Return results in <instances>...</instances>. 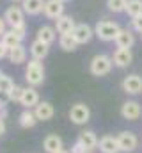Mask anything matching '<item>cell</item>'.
Here are the masks:
<instances>
[{
	"mask_svg": "<svg viewBox=\"0 0 142 153\" xmlns=\"http://www.w3.org/2000/svg\"><path fill=\"white\" fill-rule=\"evenodd\" d=\"M25 80L30 87H37L44 82V66L41 61L37 59H30L27 62V68H25Z\"/></svg>",
	"mask_w": 142,
	"mask_h": 153,
	"instance_id": "1",
	"label": "cell"
},
{
	"mask_svg": "<svg viewBox=\"0 0 142 153\" xmlns=\"http://www.w3.org/2000/svg\"><path fill=\"white\" fill-rule=\"evenodd\" d=\"M119 30H121L119 23L110 22V20H101L94 27V36H98L101 41H114L115 36L119 34Z\"/></svg>",
	"mask_w": 142,
	"mask_h": 153,
	"instance_id": "2",
	"label": "cell"
},
{
	"mask_svg": "<svg viewBox=\"0 0 142 153\" xmlns=\"http://www.w3.org/2000/svg\"><path fill=\"white\" fill-rule=\"evenodd\" d=\"M112 66H114L112 57H108L105 53H100V55L92 57V61L89 64V70L94 76H105L112 71Z\"/></svg>",
	"mask_w": 142,
	"mask_h": 153,
	"instance_id": "3",
	"label": "cell"
},
{
	"mask_svg": "<svg viewBox=\"0 0 142 153\" xmlns=\"http://www.w3.org/2000/svg\"><path fill=\"white\" fill-rule=\"evenodd\" d=\"M117 144H119V150H121V152L132 153V152L137 150V146H139V139H137V135H135L133 132L124 130V132L117 134Z\"/></svg>",
	"mask_w": 142,
	"mask_h": 153,
	"instance_id": "4",
	"label": "cell"
},
{
	"mask_svg": "<svg viewBox=\"0 0 142 153\" xmlns=\"http://www.w3.org/2000/svg\"><path fill=\"white\" fill-rule=\"evenodd\" d=\"M70 119L75 125H85L91 119V109L85 103H75L70 109Z\"/></svg>",
	"mask_w": 142,
	"mask_h": 153,
	"instance_id": "5",
	"label": "cell"
},
{
	"mask_svg": "<svg viewBox=\"0 0 142 153\" xmlns=\"http://www.w3.org/2000/svg\"><path fill=\"white\" fill-rule=\"evenodd\" d=\"M121 87L126 94H132V96H137L142 93V76L141 75H128L123 78L121 82Z\"/></svg>",
	"mask_w": 142,
	"mask_h": 153,
	"instance_id": "6",
	"label": "cell"
},
{
	"mask_svg": "<svg viewBox=\"0 0 142 153\" xmlns=\"http://www.w3.org/2000/svg\"><path fill=\"white\" fill-rule=\"evenodd\" d=\"M4 20L9 27H16V25H21L25 23V13L20 5H11L5 9L4 13Z\"/></svg>",
	"mask_w": 142,
	"mask_h": 153,
	"instance_id": "7",
	"label": "cell"
},
{
	"mask_svg": "<svg viewBox=\"0 0 142 153\" xmlns=\"http://www.w3.org/2000/svg\"><path fill=\"white\" fill-rule=\"evenodd\" d=\"M71 36L75 38V41L78 45H85V43H89L92 39L94 29L91 25H87V23H76L75 29H73V32H71Z\"/></svg>",
	"mask_w": 142,
	"mask_h": 153,
	"instance_id": "8",
	"label": "cell"
},
{
	"mask_svg": "<svg viewBox=\"0 0 142 153\" xmlns=\"http://www.w3.org/2000/svg\"><path fill=\"white\" fill-rule=\"evenodd\" d=\"M142 114V107L139 102H135V100H128V102H124L123 103V107H121V116H123V119H128V121H135V119H139Z\"/></svg>",
	"mask_w": 142,
	"mask_h": 153,
	"instance_id": "9",
	"label": "cell"
},
{
	"mask_svg": "<svg viewBox=\"0 0 142 153\" xmlns=\"http://www.w3.org/2000/svg\"><path fill=\"white\" fill-rule=\"evenodd\" d=\"M43 13H44L46 18L57 20L59 16L64 14V2H61V0H44Z\"/></svg>",
	"mask_w": 142,
	"mask_h": 153,
	"instance_id": "10",
	"label": "cell"
},
{
	"mask_svg": "<svg viewBox=\"0 0 142 153\" xmlns=\"http://www.w3.org/2000/svg\"><path fill=\"white\" fill-rule=\"evenodd\" d=\"M133 61V53H132V48H117L112 55V62L117 66V68H128Z\"/></svg>",
	"mask_w": 142,
	"mask_h": 153,
	"instance_id": "11",
	"label": "cell"
},
{
	"mask_svg": "<svg viewBox=\"0 0 142 153\" xmlns=\"http://www.w3.org/2000/svg\"><path fill=\"white\" fill-rule=\"evenodd\" d=\"M39 102H41V100H39V93L36 91V87H23L20 103H21L25 109H34Z\"/></svg>",
	"mask_w": 142,
	"mask_h": 153,
	"instance_id": "12",
	"label": "cell"
},
{
	"mask_svg": "<svg viewBox=\"0 0 142 153\" xmlns=\"http://www.w3.org/2000/svg\"><path fill=\"white\" fill-rule=\"evenodd\" d=\"M34 114L37 117V121H50L55 114V109L50 102H39L34 107Z\"/></svg>",
	"mask_w": 142,
	"mask_h": 153,
	"instance_id": "13",
	"label": "cell"
},
{
	"mask_svg": "<svg viewBox=\"0 0 142 153\" xmlns=\"http://www.w3.org/2000/svg\"><path fill=\"white\" fill-rule=\"evenodd\" d=\"M114 43L117 45V48H132L135 45V36L130 29H121L114 39Z\"/></svg>",
	"mask_w": 142,
	"mask_h": 153,
	"instance_id": "14",
	"label": "cell"
},
{
	"mask_svg": "<svg viewBox=\"0 0 142 153\" xmlns=\"http://www.w3.org/2000/svg\"><path fill=\"white\" fill-rule=\"evenodd\" d=\"M98 148L101 153H119V144H117V137L114 135H103L98 141Z\"/></svg>",
	"mask_w": 142,
	"mask_h": 153,
	"instance_id": "15",
	"label": "cell"
},
{
	"mask_svg": "<svg viewBox=\"0 0 142 153\" xmlns=\"http://www.w3.org/2000/svg\"><path fill=\"white\" fill-rule=\"evenodd\" d=\"M75 20L68 16V14H62V16H59L57 20H55V30L62 36V34H71L73 32V29H75Z\"/></svg>",
	"mask_w": 142,
	"mask_h": 153,
	"instance_id": "16",
	"label": "cell"
},
{
	"mask_svg": "<svg viewBox=\"0 0 142 153\" xmlns=\"http://www.w3.org/2000/svg\"><path fill=\"white\" fill-rule=\"evenodd\" d=\"M43 150L46 153H55L59 150H62V137L57 134H50L44 137L43 141Z\"/></svg>",
	"mask_w": 142,
	"mask_h": 153,
	"instance_id": "17",
	"label": "cell"
},
{
	"mask_svg": "<svg viewBox=\"0 0 142 153\" xmlns=\"http://www.w3.org/2000/svg\"><path fill=\"white\" fill-rule=\"evenodd\" d=\"M76 141L82 143V144L87 148V152H92L94 148H98V137H96V134H94L92 130H84V132H80V135H78Z\"/></svg>",
	"mask_w": 142,
	"mask_h": 153,
	"instance_id": "18",
	"label": "cell"
},
{
	"mask_svg": "<svg viewBox=\"0 0 142 153\" xmlns=\"http://www.w3.org/2000/svg\"><path fill=\"white\" fill-rule=\"evenodd\" d=\"M43 5L44 0H21V9L29 16H37L39 13H43Z\"/></svg>",
	"mask_w": 142,
	"mask_h": 153,
	"instance_id": "19",
	"label": "cell"
},
{
	"mask_svg": "<svg viewBox=\"0 0 142 153\" xmlns=\"http://www.w3.org/2000/svg\"><path fill=\"white\" fill-rule=\"evenodd\" d=\"M7 57H9V61H11L13 64H23V62L27 61V50H25V46L20 43V45H16L14 48L9 50Z\"/></svg>",
	"mask_w": 142,
	"mask_h": 153,
	"instance_id": "20",
	"label": "cell"
},
{
	"mask_svg": "<svg viewBox=\"0 0 142 153\" xmlns=\"http://www.w3.org/2000/svg\"><path fill=\"white\" fill-rule=\"evenodd\" d=\"M48 52H50V48H48L46 43H43V41H39V39L32 41V45H30V55H32V59L43 61V59L48 55Z\"/></svg>",
	"mask_w": 142,
	"mask_h": 153,
	"instance_id": "21",
	"label": "cell"
},
{
	"mask_svg": "<svg viewBox=\"0 0 142 153\" xmlns=\"http://www.w3.org/2000/svg\"><path fill=\"white\" fill-rule=\"evenodd\" d=\"M55 34H57V30L53 27H50V25H43V27L37 29V39L43 41V43H46L48 46L55 41Z\"/></svg>",
	"mask_w": 142,
	"mask_h": 153,
	"instance_id": "22",
	"label": "cell"
},
{
	"mask_svg": "<svg viewBox=\"0 0 142 153\" xmlns=\"http://www.w3.org/2000/svg\"><path fill=\"white\" fill-rule=\"evenodd\" d=\"M18 121H20V126L21 128H32V126H36V123H37V117H36L32 109H25L20 114V119Z\"/></svg>",
	"mask_w": 142,
	"mask_h": 153,
	"instance_id": "23",
	"label": "cell"
},
{
	"mask_svg": "<svg viewBox=\"0 0 142 153\" xmlns=\"http://www.w3.org/2000/svg\"><path fill=\"white\" fill-rule=\"evenodd\" d=\"M13 87H14V82L11 80V76L2 73L0 75V96H4V102L9 100V93H11Z\"/></svg>",
	"mask_w": 142,
	"mask_h": 153,
	"instance_id": "24",
	"label": "cell"
},
{
	"mask_svg": "<svg viewBox=\"0 0 142 153\" xmlns=\"http://www.w3.org/2000/svg\"><path fill=\"white\" fill-rule=\"evenodd\" d=\"M124 13L130 16V18H137L142 14V0H128L126 2V9Z\"/></svg>",
	"mask_w": 142,
	"mask_h": 153,
	"instance_id": "25",
	"label": "cell"
},
{
	"mask_svg": "<svg viewBox=\"0 0 142 153\" xmlns=\"http://www.w3.org/2000/svg\"><path fill=\"white\" fill-rule=\"evenodd\" d=\"M0 41L4 43V46H5L7 50H11V48H14L16 45H20V43H21V39L18 38L11 29H9V30H5V32L2 34V39H0Z\"/></svg>",
	"mask_w": 142,
	"mask_h": 153,
	"instance_id": "26",
	"label": "cell"
},
{
	"mask_svg": "<svg viewBox=\"0 0 142 153\" xmlns=\"http://www.w3.org/2000/svg\"><path fill=\"white\" fill-rule=\"evenodd\" d=\"M59 46H61L64 52H73V50H76L78 43L75 41V38H73L71 34H62V36L59 38Z\"/></svg>",
	"mask_w": 142,
	"mask_h": 153,
	"instance_id": "27",
	"label": "cell"
},
{
	"mask_svg": "<svg viewBox=\"0 0 142 153\" xmlns=\"http://www.w3.org/2000/svg\"><path fill=\"white\" fill-rule=\"evenodd\" d=\"M128 0H106V7L112 13H124Z\"/></svg>",
	"mask_w": 142,
	"mask_h": 153,
	"instance_id": "28",
	"label": "cell"
},
{
	"mask_svg": "<svg viewBox=\"0 0 142 153\" xmlns=\"http://www.w3.org/2000/svg\"><path fill=\"white\" fill-rule=\"evenodd\" d=\"M21 93H23V87L14 84V87H13V89H11V93H9V100H11V102H20Z\"/></svg>",
	"mask_w": 142,
	"mask_h": 153,
	"instance_id": "29",
	"label": "cell"
},
{
	"mask_svg": "<svg viewBox=\"0 0 142 153\" xmlns=\"http://www.w3.org/2000/svg\"><path fill=\"white\" fill-rule=\"evenodd\" d=\"M11 30H13L18 38L21 39V41H23V39H25V36H27V25H25V23L16 25V27H11Z\"/></svg>",
	"mask_w": 142,
	"mask_h": 153,
	"instance_id": "30",
	"label": "cell"
},
{
	"mask_svg": "<svg viewBox=\"0 0 142 153\" xmlns=\"http://www.w3.org/2000/svg\"><path fill=\"white\" fill-rule=\"evenodd\" d=\"M132 29H133L135 32L142 34V14L137 16V18H132Z\"/></svg>",
	"mask_w": 142,
	"mask_h": 153,
	"instance_id": "31",
	"label": "cell"
},
{
	"mask_svg": "<svg viewBox=\"0 0 142 153\" xmlns=\"http://www.w3.org/2000/svg\"><path fill=\"white\" fill-rule=\"evenodd\" d=\"M70 153H87V148H85L82 143H78V141H76V143L71 146V152Z\"/></svg>",
	"mask_w": 142,
	"mask_h": 153,
	"instance_id": "32",
	"label": "cell"
},
{
	"mask_svg": "<svg viewBox=\"0 0 142 153\" xmlns=\"http://www.w3.org/2000/svg\"><path fill=\"white\" fill-rule=\"evenodd\" d=\"M7 53H9V50L4 46V43L0 41V59H4V57H7Z\"/></svg>",
	"mask_w": 142,
	"mask_h": 153,
	"instance_id": "33",
	"label": "cell"
},
{
	"mask_svg": "<svg viewBox=\"0 0 142 153\" xmlns=\"http://www.w3.org/2000/svg\"><path fill=\"white\" fill-rule=\"evenodd\" d=\"M5 27H7V23H5V20H4V18H0V38H2V34H4V32L7 30Z\"/></svg>",
	"mask_w": 142,
	"mask_h": 153,
	"instance_id": "34",
	"label": "cell"
},
{
	"mask_svg": "<svg viewBox=\"0 0 142 153\" xmlns=\"http://www.w3.org/2000/svg\"><path fill=\"white\" fill-rule=\"evenodd\" d=\"M5 134V121H4V116H0V137Z\"/></svg>",
	"mask_w": 142,
	"mask_h": 153,
	"instance_id": "35",
	"label": "cell"
},
{
	"mask_svg": "<svg viewBox=\"0 0 142 153\" xmlns=\"http://www.w3.org/2000/svg\"><path fill=\"white\" fill-rule=\"evenodd\" d=\"M55 153H70V152H68V150H64V148H62V150H59V152H55Z\"/></svg>",
	"mask_w": 142,
	"mask_h": 153,
	"instance_id": "36",
	"label": "cell"
},
{
	"mask_svg": "<svg viewBox=\"0 0 142 153\" xmlns=\"http://www.w3.org/2000/svg\"><path fill=\"white\" fill-rule=\"evenodd\" d=\"M11 2H14V4H16V2H21V0H11Z\"/></svg>",
	"mask_w": 142,
	"mask_h": 153,
	"instance_id": "37",
	"label": "cell"
},
{
	"mask_svg": "<svg viewBox=\"0 0 142 153\" xmlns=\"http://www.w3.org/2000/svg\"><path fill=\"white\" fill-rule=\"evenodd\" d=\"M2 107H4V103H2V100H0V109H2Z\"/></svg>",
	"mask_w": 142,
	"mask_h": 153,
	"instance_id": "38",
	"label": "cell"
},
{
	"mask_svg": "<svg viewBox=\"0 0 142 153\" xmlns=\"http://www.w3.org/2000/svg\"><path fill=\"white\" fill-rule=\"evenodd\" d=\"M61 2H64V4H66V2H70V0H61Z\"/></svg>",
	"mask_w": 142,
	"mask_h": 153,
	"instance_id": "39",
	"label": "cell"
},
{
	"mask_svg": "<svg viewBox=\"0 0 142 153\" xmlns=\"http://www.w3.org/2000/svg\"><path fill=\"white\" fill-rule=\"evenodd\" d=\"M87 153H92V152H87Z\"/></svg>",
	"mask_w": 142,
	"mask_h": 153,
	"instance_id": "40",
	"label": "cell"
},
{
	"mask_svg": "<svg viewBox=\"0 0 142 153\" xmlns=\"http://www.w3.org/2000/svg\"><path fill=\"white\" fill-rule=\"evenodd\" d=\"M0 75H2V73H0Z\"/></svg>",
	"mask_w": 142,
	"mask_h": 153,
	"instance_id": "41",
	"label": "cell"
},
{
	"mask_svg": "<svg viewBox=\"0 0 142 153\" xmlns=\"http://www.w3.org/2000/svg\"><path fill=\"white\" fill-rule=\"evenodd\" d=\"M141 36H142V34H141Z\"/></svg>",
	"mask_w": 142,
	"mask_h": 153,
	"instance_id": "42",
	"label": "cell"
}]
</instances>
